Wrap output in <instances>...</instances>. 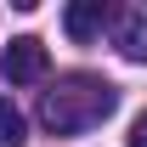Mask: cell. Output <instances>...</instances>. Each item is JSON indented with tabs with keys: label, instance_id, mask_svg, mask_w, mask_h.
Returning a JSON list of instances; mask_svg holds the SVG:
<instances>
[{
	"label": "cell",
	"instance_id": "7a4b0ae2",
	"mask_svg": "<svg viewBox=\"0 0 147 147\" xmlns=\"http://www.w3.org/2000/svg\"><path fill=\"white\" fill-rule=\"evenodd\" d=\"M6 79L11 85H34V79H45V45H40L34 34H23V40H11V51H6Z\"/></svg>",
	"mask_w": 147,
	"mask_h": 147
},
{
	"label": "cell",
	"instance_id": "3957f363",
	"mask_svg": "<svg viewBox=\"0 0 147 147\" xmlns=\"http://www.w3.org/2000/svg\"><path fill=\"white\" fill-rule=\"evenodd\" d=\"M113 40H119V57L125 62H147V6H125Z\"/></svg>",
	"mask_w": 147,
	"mask_h": 147
},
{
	"label": "cell",
	"instance_id": "5b68a950",
	"mask_svg": "<svg viewBox=\"0 0 147 147\" xmlns=\"http://www.w3.org/2000/svg\"><path fill=\"white\" fill-rule=\"evenodd\" d=\"M28 142V125H23V113L0 96V147H23Z\"/></svg>",
	"mask_w": 147,
	"mask_h": 147
},
{
	"label": "cell",
	"instance_id": "6da1fadb",
	"mask_svg": "<svg viewBox=\"0 0 147 147\" xmlns=\"http://www.w3.org/2000/svg\"><path fill=\"white\" fill-rule=\"evenodd\" d=\"M113 108H119V91L102 74H62L51 91L40 96V125L51 136H74V130L102 125Z\"/></svg>",
	"mask_w": 147,
	"mask_h": 147
},
{
	"label": "cell",
	"instance_id": "8992f818",
	"mask_svg": "<svg viewBox=\"0 0 147 147\" xmlns=\"http://www.w3.org/2000/svg\"><path fill=\"white\" fill-rule=\"evenodd\" d=\"M130 147H147V113L136 119V125H130Z\"/></svg>",
	"mask_w": 147,
	"mask_h": 147
},
{
	"label": "cell",
	"instance_id": "277c9868",
	"mask_svg": "<svg viewBox=\"0 0 147 147\" xmlns=\"http://www.w3.org/2000/svg\"><path fill=\"white\" fill-rule=\"evenodd\" d=\"M102 23H108V0H74L68 11H62V28H68V40H96L102 34Z\"/></svg>",
	"mask_w": 147,
	"mask_h": 147
}]
</instances>
